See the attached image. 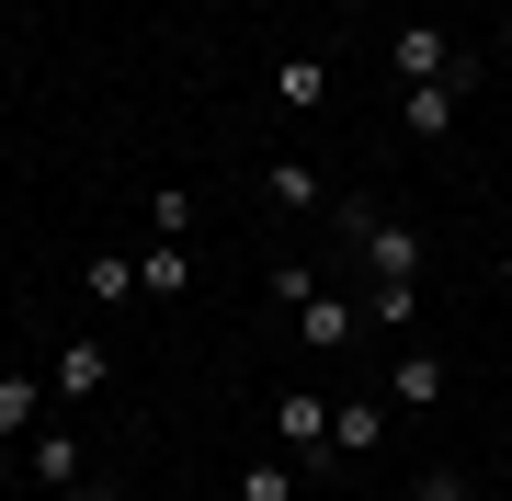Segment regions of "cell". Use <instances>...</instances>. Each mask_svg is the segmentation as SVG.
<instances>
[{
	"instance_id": "1",
	"label": "cell",
	"mask_w": 512,
	"mask_h": 501,
	"mask_svg": "<svg viewBox=\"0 0 512 501\" xmlns=\"http://www.w3.org/2000/svg\"><path fill=\"white\" fill-rule=\"evenodd\" d=\"M387 69H399V92H410V80H456V92H467V80H478V57L456 46V35H444V23H399V35H387Z\"/></svg>"
},
{
	"instance_id": "2",
	"label": "cell",
	"mask_w": 512,
	"mask_h": 501,
	"mask_svg": "<svg viewBox=\"0 0 512 501\" xmlns=\"http://www.w3.org/2000/svg\"><path fill=\"white\" fill-rule=\"evenodd\" d=\"M330 217H342V240L365 251V274H410V285H421V228L376 217V205H330Z\"/></svg>"
},
{
	"instance_id": "3",
	"label": "cell",
	"mask_w": 512,
	"mask_h": 501,
	"mask_svg": "<svg viewBox=\"0 0 512 501\" xmlns=\"http://www.w3.org/2000/svg\"><path fill=\"white\" fill-rule=\"evenodd\" d=\"M274 433H285L296 467H319V456H330V399H319V388H285V399H274Z\"/></svg>"
},
{
	"instance_id": "4",
	"label": "cell",
	"mask_w": 512,
	"mask_h": 501,
	"mask_svg": "<svg viewBox=\"0 0 512 501\" xmlns=\"http://www.w3.org/2000/svg\"><path fill=\"white\" fill-rule=\"evenodd\" d=\"M353 331H365V297H342V285H319V297L296 308V342H308V353H342Z\"/></svg>"
},
{
	"instance_id": "5",
	"label": "cell",
	"mask_w": 512,
	"mask_h": 501,
	"mask_svg": "<svg viewBox=\"0 0 512 501\" xmlns=\"http://www.w3.org/2000/svg\"><path fill=\"white\" fill-rule=\"evenodd\" d=\"M456 103H467L456 80H410V92H399V126L421 137V149H444V137H456Z\"/></svg>"
},
{
	"instance_id": "6",
	"label": "cell",
	"mask_w": 512,
	"mask_h": 501,
	"mask_svg": "<svg viewBox=\"0 0 512 501\" xmlns=\"http://www.w3.org/2000/svg\"><path fill=\"white\" fill-rule=\"evenodd\" d=\"M103 388H114V353H103V342H57V399L92 410Z\"/></svg>"
},
{
	"instance_id": "7",
	"label": "cell",
	"mask_w": 512,
	"mask_h": 501,
	"mask_svg": "<svg viewBox=\"0 0 512 501\" xmlns=\"http://www.w3.org/2000/svg\"><path fill=\"white\" fill-rule=\"evenodd\" d=\"M444 388H456V376H444V353H399V365H387V399H399V410H444Z\"/></svg>"
},
{
	"instance_id": "8",
	"label": "cell",
	"mask_w": 512,
	"mask_h": 501,
	"mask_svg": "<svg viewBox=\"0 0 512 501\" xmlns=\"http://www.w3.org/2000/svg\"><path fill=\"white\" fill-rule=\"evenodd\" d=\"M0 433H46V376H23V365H0Z\"/></svg>"
},
{
	"instance_id": "9",
	"label": "cell",
	"mask_w": 512,
	"mask_h": 501,
	"mask_svg": "<svg viewBox=\"0 0 512 501\" xmlns=\"http://www.w3.org/2000/svg\"><path fill=\"white\" fill-rule=\"evenodd\" d=\"M80 297H92V308H126L137 297V251H80Z\"/></svg>"
},
{
	"instance_id": "10",
	"label": "cell",
	"mask_w": 512,
	"mask_h": 501,
	"mask_svg": "<svg viewBox=\"0 0 512 501\" xmlns=\"http://www.w3.org/2000/svg\"><path fill=\"white\" fill-rule=\"evenodd\" d=\"M387 445V399H342L330 410V456H376Z\"/></svg>"
},
{
	"instance_id": "11",
	"label": "cell",
	"mask_w": 512,
	"mask_h": 501,
	"mask_svg": "<svg viewBox=\"0 0 512 501\" xmlns=\"http://www.w3.org/2000/svg\"><path fill=\"white\" fill-rule=\"evenodd\" d=\"M262 194H274L285 217H319V205H330V183H319L308 160H262Z\"/></svg>"
},
{
	"instance_id": "12",
	"label": "cell",
	"mask_w": 512,
	"mask_h": 501,
	"mask_svg": "<svg viewBox=\"0 0 512 501\" xmlns=\"http://www.w3.org/2000/svg\"><path fill=\"white\" fill-rule=\"evenodd\" d=\"M137 297H160V308H171V297H194V251H171V240H160V251H137Z\"/></svg>"
},
{
	"instance_id": "13",
	"label": "cell",
	"mask_w": 512,
	"mask_h": 501,
	"mask_svg": "<svg viewBox=\"0 0 512 501\" xmlns=\"http://www.w3.org/2000/svg\"><path fill=\"white\" fill-rule=\"evenodd\" d=\"M23 467H35V490H80V433H35Z\"/></svg>"
},
{
	"instance_id": "14",
	"label": "cell",
	"mask_w": 512,
	"mask_h": 501,
	"mask_svg": "<svg viewBox=\"0 0 512 501\" xmlns=\"http://www.w3.org/2000/svg\"><path fill=\"white\" fill-rule=\"evenodd\" d=\"M274 103L285 114H319L330 103V69H319V57H274Z\"/></svg>"
},
{
	"instance_id": "15",
	"label": "cell",
	"mask_w": 512,
	"mask_h": 501,
	"mask_svg": "<svg viewBox=\"0 0 512 501\" xmlns=\"http://www.w3.org/2000/svg\"><path fill=\"white\" fill-rule=\"evenodd\" d=\"M410 319H421V285L410 274H376L365 285V331H410Z\"/></svg>"
},
{
	"instance_id": "16",
	"label": "cell",
	"mask_w": 512,
	"mask_h": 501,
	"mask_svg": "<svg viewBox=\"0 0 512 501\" xmlns=\"http://www.w3.org/2000/svg\"><path fill=\"white\" fill-rule=\"evenodd\" d=\"M239 501H296V456H262V467H239Z\"/></svg>"
},
{
	"instance_id": "17",
	"label": "cell",
	"mask_w": 512,
	"mask_h": 501,
	"mask_svg": "<svg viewBox=\"0 0 512 501\" xmlns=\"http://www.w3.org/2000/svg\"><path fill=\"white\" fill-rule=\"evenodd\" d=\"M148 228H160V240H183V228H194V183H160V194H148Z\"/></svg>"
},
{
	"instance_id": "18",
	"label": "cell",
	"mask_w": 512,
	"mask_h": 501,
	"mask_svg": "<svg viewBox=\"0 0 512 501\" xmlns=\"http://www.w3.org/2000/svg\"><path fill=\"white\" fill-rule=\"evenodd\" d=\"M410 501H467V467H421V479H410Z\"/></svg>"
},
{
	"instance_id": "19",
	"label": "cell",
	"mask_w": 512,
	"mask_h": 501,
	"mask_svg": "<svg viewBox=\"0 0 512 501\" xmlns=\"http://www.w3.org/2000/svg\"><path fill=\"white\" fill-rule=\"evenodd\" d=\"M23 479V445H12V433H0V490H12Z\"/></svg>"
},
{
	"instance_id": "20",
	"label": "cell",
	"mask_w": 512,
	"mask_h": 501,
	"mask_svg": "<svg viewBox=\"0 0 512 501\" xmlns=\"http://www.w3.org/2000/svg\"><path fill=\"white\" fill-rule=\"evenodd\" d=\"M501 285H512V251H501Z\"/></svg>"
},
{
	"instance_id": "21",
	"label": "cell",
	"mask_w": 512,
	"mask_h": 501,
	"mask_svg": "<svg viewBox=\"0 0 512 501\" xmlns=\"http://www.w3.org/2000/svg\"><path fill=\"white\" fill-rule=\"evenodd\" d=\"M114 501H148V490H114Z\"/></svg>"
},
{
	"instance_id": "22",
	"label": "cell",
	"mask_w": 512,
	"mask_h": 501,
	"mask_svg": "<svg viewBox=\"0 0 512 501\" xmlns=\"http://www.w3.org/2000/svg\"><path fill=\"white\" fill-rule=\"evenodd\" d=\"M205 501H228V490H205Z\"/></svg>"
}]
</instances>
